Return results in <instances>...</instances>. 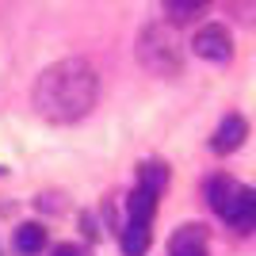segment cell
Listing matches in <instances>:
<instances>
[{"label": "cell", "mask_w": 256, "mask_h": 256, "mask_svg": "<svg viewBox=\"0 0 256 256\" xmlns=\"http://www.w3.org/2000/svg\"><path fill=\"white\" fill-rule=\"evenodd\" d=\"M245 192H248V188H241V184L230 180V176H214V180L206 184V199H210V210L234 226V222H237V210H241V203H245Z\"/></svg>", "instance_id": "4"}, {"label": "cell", "mask_w": 256, "mask_h": 256, "mask_svg": "<svg viewBox=\"0 0 256 256\" xmlns=\"http://www.w3.org/2000/svg\"><path fill=\"white\" fill-rule=\"evenodd\" d=\"M226 16L241 27H256V0H222Z\"/></svg>", "instance_id": "11"}, {"label": "cell", "mask_w": 256, "mask_h": 256, "mask_svg": "<svg viewBox=\"0 0 256 256\" xmlns=\"http://www.w3.org/2000/svg\"><path fill=\"white\" fill-rule=\"evenodd\" d=\"M100 100V73L84 58H62V62L46 65L31 88L34 111L54 122V126H69L96 107Z\"/></svg>", "instance_id": "1"}, {"label": "cell", "mask_w": 256, "mask_h": 256, "mask_svg": "<svg viewBox=\"0 0 256 256\" xmlns=\"http://www.w3.org/2000/svg\"><path fill=\"white\" fill-rule=\"evenodd\" d=\"M126 210H130V222H153V214H157V195L146 192V188H134Z\"/></svg>", "instance_id": "10"}, {"label": "cell", "mask_w": 256, "mask_h": 256, "mask_svg": "<svg viewBox=\"0 0 256 256\" xmlns=\"http://www.w3.org/2000/svg\"><path fill=\"white\" fill-rule=\"evenodd\" d=\"M248 138V122L241 115H226L222 122H218V130H214V138H210V150L214 153H234L241 150Z\"/></svg>", "instance_id": "5"}, {"label": "cell", "mask_w": 256, "mask_h": 256, "mask_svg": "<svg viewBox=\"0 0 256 256\" xmlns=\"http://www.w3.org/2000/svg\"><path fill=\"white\" fill-rule=\"evenodd\" d=\"M138 62L150 69L153 76H180L184 69V54H180V42H176V34L172 27L164 23H150V27H142L138 34Z\"/></svg>", "instance_id": "2"}, {"label": "cell", "mask_w": 256, "mask_h": 256, "mask_svg": "<svg viewBox=\"0 0 256 256\" xmlns=\"http://www.w3.org/2000/svg\"><path fill=\"white\" fill-rule=\"evenodd\" d=\"M168 180H172V172H168V164H160V160H146L142 172H138V188H146V192H153V195L164 192Z\"/></svg>", "instance_id": "8"}, {"label": "cell", "mask_w": 256, "mask_h": 256, "mask_svg": "<svg viewBox=\"0 0 256 256\" xmlns=\"http://www.w3.org/2000/svg\"><path fill=\"white\" fill-rule=\"evenodd\" d=\"M206 4H210V0H160L168 23H192L199 12H206Z\"/></svg>", "instance_id": "7"}, {"label": "cell", "mask_w": 256, "mask_h": 256, "mask_svg": "<svg viewBox=\"0 0 256 256\" xmlns=\"http://www.w3.org/2000/svg\"><path fill=\"white\" fill-rule=\"evenodd\" d=\"M16 248H20L23 256H34L46 248V230L38 222H23L20 230H16Z\"/></svg>", "instance_id": "9"}, {"label": "cell", "mask_w": 256, "mask_h": 256, "mask_svg": "<svg viewBox=\"0 0 256 256\" xmlns=\"http://www.w3.org/2000/svg\"><path fill=\"white\" fill-rule=\"evenodd\" d=\"M192 50H195V58H203V62L226 65L230 58H234V38H230V31H226L222 23H206V27L195 31Z\"/></svg>", "instance_id": "3"}, {"label": "cell", "mask_w": 256, "mask_h": 256, "mask_svg": "<svg viewBox=\"0 0 256 256\" xmlns=\"http://www.w3.org/2000/svg\"><path fill=\"white\" fill-rule=\"evenodd\" d=\"M54 256H84V248H80V245H58Z\"/></svg>", "instance_id": "13"}, {"label": "cell", "mask_w": 256, "mask_h": 256, "mask_svg": "<svg viewBox=\"0 0 256 256\" xmlns=\"http://www.w3.org/2000/svg\"><path fill=\"white\" fill-rule=\"evenodd\" d=\"M118 245H122V256H146L150 252V222H126Z\"/></svg>", "instance_id": "6"}, {"label": "cell", "mask_w": 256, "mask_h": 256, "mask_svg": "<svg viewBox=\"0 0 256 256\" xmlns=\"http://www.w3.org/2000/svg\"><path fill=\"white\" fill-rule=\"evenodd\" d=\"M237 230H256V192L248 188L245 192V203H241V210H237Z\"/></svg>", "instance_id": "12"}]
</instances>
